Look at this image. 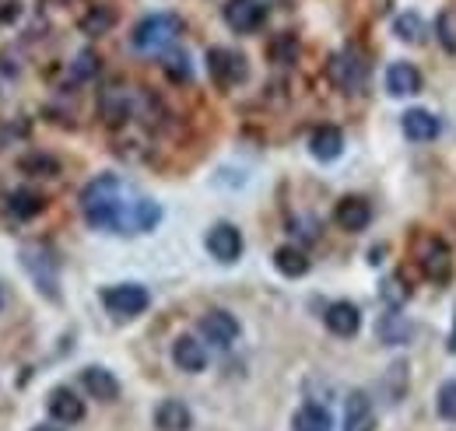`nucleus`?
<instances>
[{"label":"nucleus","mask_w":456,"mask_h":431,"mask_svg":"<svg viewBox=\"0 0 456 431\" xmlns=\"http://www.w3.org/2000/svg\"><path fill=\"white\" fill-rule=\"evenodd\" d=\"M81 215L92 228L113 235H141L162 221V207L126 186L119 175H99L81 193Z\"/></svg>","instance_id":"f257e3e1"},{"label":"nucleus","mask_w":456,"mask_h":431,"mask_svg":"<svg viewBox=\"0 0 456 431\" xmlns=\"http://www.w3.org/2000/svg\"><path fill=\"white\" fill-rule=\"evenodd\" d=\"M179 32H183L179 14L159 11V14H148L144 21H137V28H134L130 39H134V46L141 53H159V50H166V46H172L179 39Z\"/></svg>","instance_id":"f03ea898"},{"label":"nucleus","mask_w":456,"mask_h":431,"mask_svg":"<svg viewBox=\"0 0 456 431\" xmlns=\"http://www.w3.org/2000/svg\"><path fill=\"white\" fill-rule=\"evenodd\" d=\"M418 267L432 284H450L453 281V253L439 235H421L418 239Z\"/></svg>","instance_id":"7ed1b4c3"},{"label":"nucleus","mask_w":456,"mask_h":431,"mask_svg":"<svg viewBox=\"0 0 456 431\" xmlns=\"http://www.w3.org/2000/svg\"><path fill=\"white\" fill-rule=\"evenodd\" d=\"M21 267L32 273V281H36V288L46 295V298H53L57 302L60 291H57V256L50 253V246H39V242H28V246H21Z\"/></svg>","instance_id":"20e7f679"},{"label":"nucleus","mask_w":456,"mask_h":431,"mask_svg":"<svg viewBox=\"0 0 456 431\" xmlns=\"http://www.w3.org/2000/svg\"><path fill=\"white\" fill-rule=\"evenodd\" d=\"M102 305L113 320H137L141 313H148L151 295L141 284H113L102 291Z\"/></svg>","instance_id":"39448f33"},{"label":"nucleus","mask_w":456,"mask_h":431,"mask_svg":"<svg viewBox=\"0 0 456 431\" xmlns=\"http://www.w3.org/2000/svg\"><path fill=\"white\" fill-rule=\"evenodd\" d=\"M330 81L341 88V92H358L365 81H369V60H362V53L347 50V53H338L327 67Z\"/></svg>","instance_id":"423d86ee"},{"label":"nucleus","mask_w":456,"mask_h":431,"mask_svg":"<svg viewBox=\"0 0 456 431\" xmlns=\"http://www.w3.org/2000/svg\"><path fill=\"white\" fill-rule=\"evenodd\" d=\"M208 70H211L215 85H222V88H235V85H242L249 77L246 56L235 53V50H222V46L208 53Z\"/></svg>","instance_id":"0eeeda50"},{"label":"nucleus","mask_w":456,"mask_h":431,"mask_svg":"<svg viewBox=\"0 0 456 431\" xmlns=\"http://www.w3.org/2000/svg\"><path fill=\"white\" fill-rule=\"evenodd\" d=\"M225 25L239 36H253L267 21V7L260 0H228L225 4Z\"/></svg>","instance_id":"6e6552de"},{"label":"nucleus","mask_w":456,"mask_h":431,"mask_svg":"<svg viewBox=\"0 0 456 431\" xmlns=\"http://www.w3.org/2000/svg\"><path fill=\"white\" fill-rule=\"evenodd\" d=\"M200 337L208 340V344H215V347H232L235 340H239V320L225 313V309H211L208 316H200Z\"/></svg>","instance_id":"1a4fd4ad"},{"label":"nucleus","mask_w":456,"mask_h":431,"mask_svg":"<svg viewBox=\"0 0 456 431\" xmlns=\"http://www.w3.org/2000/svg\"><path fill=\"white\" fill-rule=\"evenodd\" d=\"M208 253L218 260V264H235L242 256V235L235 224L218 221L211 232H208Z\"/></svg>","instance_id":"9d476101"},{"label":"nucleus","mask_w":456,"mask_h":431,"mask_svg":"<svg viewBox=\"0 0 456 431\" xmlns=\"http://www.w3.org/2000/svg\"><path fill=\"white\" fill-rule=\"evenodd\" d=\"M172 362H175V369H183V372H190V376H197V372H204L208 369V347H204V340H197V337H175V344H172Z\"/></svg>","instance_id":"9b49d317"},{"label":"nucleus","mask_w":456,"mask_h":431,"mask_svg":"<svg viewBox=\"0 0 456 431\" xmlns=\"http://www.w3.org/2000/svg\"><path fill=\"white\" fill-rule=\"evenodd\" d=\"M46 407H50V418L60 421V425H77V421L85 418V400H81L74 389H67V386H57V389L50 393Z\"/></svg>","instance_id":"f8f14e48"},{"label":"nucleus","mask_w":456,"mask_h":431,"mask_svg":"<svg viewBox=\"0 0 456 431\" xmlns=\"http://www.w3.org/2000/svg\"><path fill=\"white\" fill-rule=\"evenodd\" d=\"M334 221L341 224L344 232H365L372 221V204L365 197H344L334 207Z\"/></svg>","instance_id":"ddd939ff"},{"label":"nucleus","mask_w":456,"mask_h":431,"mask_svg":"<svg viewBox=\"0 0 456 431\" xmlns=\"http://www.w3.org/2000/svg\"><path fill=\"white\" fill-rule=\"evenodd\" d=\"M344 431H376V411L369 393H351L344 403Z\"/></svg>","instance_id":"4468645a"},{"label":"nucleus","mask_w":456,"mask_h":431,"mask_svg":"<svg viewBox=\"0 0 456 431\" xmlns=\"http://www.w3.org/2000/svg\"><path fill=\"white\" fill-rule=\"evenodd\" d=\"M81 386L95 396V400H102V403H113L116 396H119V382L110 369H102V365H88L85 372H81Z\"/></svg>","instance_id":"2eb2a0df"},{"label":"nucleus","mask_w":456,"mask_h":431,"mask_svg":"<svg viewBox=\"0 0 456 431\" xmlns=\"http://www.w3.org/2000/svg\"><path fill=\"white\" fill-rule=\"evenodd\" d=\"M155 428L159 431H190L193 428V414L183 400H162L155 407Z\"/></svg>","instance_id":"dca6fc26"},{"label":"nucleus","mask_w":456,"mask_h":431,"mask_svg":"<svg viewBox=\"0 0 456 431\" xmlns=\"http://www.w3.org/2000/svg\"><path fill=\"white\" fill-rule=\"evenodd\" d=\"M403 134H407L411 141H418V144L436 141V137H439V119H436L428 109H407V112H403Z\"/></svg>","instance_id":"f3484780"},{"label":"nucleus","mask_w":456,"mask_h":431,"mask_svg":"<svg viewBox=\"0 0 456 431\" xmlns=\"http://www.w3.org/2000/svg\"><path fill=\"white\" fill-rule=\"evenodd\" d=\"M309 151H313V159H320V162H334V159H341L344 134L338 130V126H320V130H313V137H309Z\"/></svg>","instance_id":"a211bd4d"},{"label":"nucleus","mask_w":456,"mask_h":431,"mask_svg":"<svg viewBox=\"0 0 456 431\" xmlns=\"http://www.w3.org/2000/svg\"><path fill=\"white\" fill-rule=\"evenodd\" d=\"M323 320H327V329H330V333H338V337H354L358 326H362V313H358L351 302H334V305L323 313Z\"/></svg>","instance_id":"6ab92c4d"},{"label":"nucleus","mask_w":456,"mask_h":431,"mask_svg":"<svg viewBox=\"0 0 456 431\" xmlns=\"http://www.w3.org/2000/svg\"><path fill=\"white\" fill-rule=\"evenodd\" d=\"M387 88H390V95H397V99L421 92V70L411 67V63H394V67L387 70Z\"/></svg>","instance_id":"aec40b11"},{"label":"nucleus","mask_w":456,"mask_h":431,"mask_svg":"<svg viewBox=\"0 0 456 431\" xmlns=\"http://www.w3.org/2000/svg\"><path fill=\"white\" fill-rule=\"evenodd\" d=\"M376 333H379V340H383V344H407L414 329H411V323L400 316L397 309H390V313H383V316H379Z\"/></svg>","instance_id":"412c9836"},{"label":"nucleus","mask_w":456,"mask_h":431,"mask_svg":"<svg viewBox=\"0 0 456 431\" xmlns=\"http://www.w3.org/2000/svg\"><path fill=\"white\" fill-rule=\"evenodd\" d=\"M334 421H330V411L320 407V403H305L295 418H291V431H330Z\"/></svg>","instance_id":"4be33fe9"},{"label":"nucleus","mask_w":456,"mask_h":431,"mask_svg":"<svg viewBox=\"0 0 456 431\" xmlns=\"http://www.w3.org/2000/svg\"><path fill=\"white\" fill-rule=\"evenodd\" d=\"M274 267L281 270L285 277H302V273L309 270V256H305L302 249H295V246H281V249L274 253Z\"/></svg>","instance_id":"5701e85b"},{"label":"nucleus","mask_w":456,"mask_h":431,"mask_svg":"<svg viewBox=\"0 0 456 431\" xmlns=\"http://www.w3.org/2000/svg\"><path fill=\"white\" fill-rule=\"evenodd\" d=\"M394 32H397L400 43H411V46H418V43H425V21H421V14H400L397 21H394Z\"/></svg>","instance_id":"b1692460"},{"label":"nucleus","mask_w":456,"mask_h":431,"mask_svg":"<svg viewBox=\"0 0 456 431\" xmlns=\"http://www.w3.org/2000/svg\"><path fill=\"white\" fill-rule=\"evenodd\" d=\"M43 207H46V200L36 197V193H28V190H18V193L7 197V211L14 217H36Z\"/></svg>","instance_id":"393cba45"},{"label":"nucleus","mask_w":456,"mask_h":431,"mask_svg":"<svg viewBox=\"0 0 456 431\" xmlns=\"http://www.w3.org/2000/svg\"><path fill=\"white\" fill-rule=\"evenodd\" d=\"M113 25H116V11H110V7H92L81 18V32L85 36H106Z\"/></svg>","instance_id":"a878e982"},{"label":"nucleus","mask_w":456,"mask_h":431,"mask_svg":"<svg viewBox=\"0 0 456 431\" xmlns=\"http://www.w3.org/2000/svg\"><path fill=\"white\" fill-rule=\"evenodd\" d=\"M267 56H271L274 63H291V60L298 56V39H295L291 32H281L278 39H271V46H267Z\"/></svg>","instance_id":"bb28decb"},{"label":"nucleus","mask_w":456,"mask_h":431,"mask_svg":"<svg viewBox=\"0 0 456 431\" xmlns=\"http://www.w3.org/2000/svg\"><path fill=\"white\" fill-rule=\"evenodd\" d=\"M436 32H439V43L456 53V11H443L439 21H436Z\"/></svg>","instance_id":"cd10ccee"},{"label":"nucleus","mask_w":456,"mask_h":431,"mask_svg":"<svg viewBox=\"0 0 456 431\" xmlns=\"http://www.w3.org/2000/svg\"><path fill=\"white\" fill-rule=\"evenodd\" d=\"M439 414L446 418V421H456V382H446L443 389H439Z\"/></svg>","instance_id":"c85d7f7f"},{"label":"nucleus","mask_w":456,"mask_h":431,"mask_svg":"<svg viewBox=\"0 0 456 431\" xmlns=\"http://www.w3.org/2000/svg\"><path fill=\"white\" fill-rule=\"evenodd\" d=\"M25 172H32V175H53L57 172V162L53 159H46V155H32V159H25L21 162Z\"/></svg>","instance_id":"c756f323"},{"label":"nucleus","mask_w":456,"mask_h":431,"mask_svg":"<svg viewBox=\"0 0 456 431\" xmlns=\"http://www.w3.org/2000/svg\"><path fill=\"white\" fill-rule=\"evenodd\" d=\"M383 298H387V302H390V305H394V309H397L400 302H403V298H407V288H403V284H400V277H390V281H387V284H383Z\"/></svg>","instance_id":"7c9ffc66"},{"label":"nucleus","mask_w":456,"mask_h":431,"mask_svg":"<svg viewBox=\"0 0 456 431\" xmlns=\"http://www.w3.org/2000/svg\"><path fill=\"white\" fill-rule=\"evenodd\" d=\"M95 70H99V56L85 50V53L77 56V63H74V74H77V77H88V74H95Z\"/></svg>","instance_id":"2f4dec72"},{"label":"nucleus","mask_w":456,"mask_h":431,"mask_svg":"<svg viewBox=\"0 0 456 431\" xmlns=\"http://www.w3.org/2000/svg\"><path fill=\"white\" fill-rule=\"evenodd\" d=\"M32 431H57V428H32Z\"/></svg>","instance_id":"473e14b6"},{"label":"nucleus","mask_w":456,"mask_h":431,"mask_svg":"<svg viewBox=\"0 0 456 431\" xmlns=\"http://www.w3.org/2000/svg\"><path fill=\"white\" fill-rule=\"evenodd\" d=\"M0 305H4V291H0Z\"/></svg>","instance_id":"72a5a7b5"}]
</instances>
